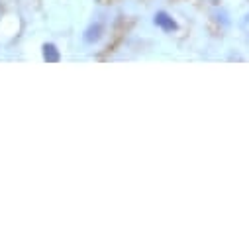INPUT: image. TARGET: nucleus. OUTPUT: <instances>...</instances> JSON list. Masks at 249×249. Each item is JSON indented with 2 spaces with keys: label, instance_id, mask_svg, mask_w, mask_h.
I'll use <instances>...</instances> for the list:
<instances>
[{
  "label": "nucleus",
  "instance_id": "1",
  "mask_svg": "<svg viewBox=\"0 0 249 249\" xmlns=\"http://www.w3.org/2000/svg\"><path fill=\"white\" fill-rule=\"evenodd\" d=\"M153 22H155L159 28H163L165 32H173V30H177V22H175L167 12H157L155 18H153Z\"/></svg>",
  "mask_w": 249,
  "mask_h": 249
},
{
  "label": "nucleus",
  "instance_id": "3",
  "mask_svg": "<svg viewBox=\"0 0 249 249\" xmlns=\"http://www.w3.org/2000/svg\"><path fill=\"white\" fill-rule=\"evenodd\" d=\"M100 36H102V26H100V24H94V26H90V28L87 30L85 41H87V43H94V41L100 39Z\"/></svg>",
  "mask_w": 249,
  "mask_h": 249
},
{
  "label": "nucleus",
  "instance_id": "2",
  "mask_svg": "<svg viewBox=\"0 0 249 249\" xmlns=\"http://www.w3.org/2000/svg\"><path fill=\"white\" fill-rule=\"evenodd\" d=\"M43 59L47 61V63H57V61L61 59L59 49H57L53 43H45V45H43Z\"/></svg>",
  "mask_w": 249,
  "mask_h": 249
}]
</instances>
